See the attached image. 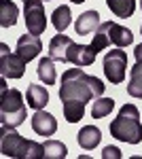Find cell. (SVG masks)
<instances>
[{"mask_svg": "<svg viewBox=\"0 0 142 159\" xmlns=\"http://www.w3.org/2000/svg\"><path fill=\"white\" fill-rule=\"evenodd\" d=\"M17 15L19 9L13 4L11 0H0V25L2 28H11L17 24Z\"/></svg>", "mask_w": 142, "mask_h": 159, "instance_id": "obj_18", "label": "cell"}, {"mask_svg": "<svg viewBox=\"0 0 142 159\" xmlns=\"http://www.w3.org/2000/svg\"><path fill=\"white\" fill-rule=\"evenodd\" d=\"M74 45V40L66 34H55L49 43V57H53L55 61H68V51Z\"/></svg>", "mask_w": 142, "mask_h": 159, "instance_id": "obj_12", "label": "cell"}, {"mask_svg": "<svg viewBox=\"0 0 142 159\" xmlns=\"http://www.w3.org/2000/svg\"><path fill=\"white\" fill-rule=\"evenodd\" d=\"M100 13L98 11H85L81 13L79 17H76V34H81V36H89V34H95L98 32V28H100Z\"/></svg>", "mask_w": 142, "mask_h": 159, "instance_id": "obj_13", "label": "cell"}, {"mask_svg": "<svg viewBox=\"0 0 142 159\" xmlns=\"http://www.w3.org/2000/svg\"><path fill=\"white\" fill-rule=\"evenodd\" d=\"M70 2H74V4H81V2H85V0H70Z\"/></svg>", "mask_w": 142, "mask_h": 159, "instance_id": "obj_26", "label": "cell"}, {"mask_svg": "<svg viewBox=\"0 0 142 159\" xmlns=\"http://www.w3.org/2000/svg\"><path fill=\"white\" fill-rule=\"evenodd\" d=\"M43 147H45V157L43 159H64L68 155L66 144L59 142V140H47Z\"/></svg>", "mask_w": 142, "mask_h": 159, "instance_id": "obj_23", "label": "cell"}, {"mask_svg": "<svg viewBox=\"0 0 142 159\" xmlns=\"http://www.w3.org/2000/svg\"><path fill=\"white\" fill-rule=\"evenodd\" d=\"M24 2H25V0H24Z\"/></svg>", "mask_w": 142, "mask_h": 159, "instance_id": "obj_28", "label": "cell"}, {"mask_svg": "<svg viewBox=\"0 0 142 159\" xmlns=\"http://www.w3.org/2000/svg\"><path fill=\"white\" fill-rule=\"evenodd\" d=\"M0 85H2L0 87L2 89V98H0V119H2V125H7V127H19L28 119L24 96L17 89H7L4 81Z\"/></svg>", "mask_w": 142, "mask_h": 159, "instance_id": "obj_4", "label": "cell"}, {"mask_svg": "<svg viewBox=\"0 0 142 159\" xmlns=\"http://www.w3.org/2000/svg\"><path fill=\"white\" fill-rule=\"evenodd\" d=\"M110 136L117 138L121 142L127 144H138L142 142V123H140V112L134 104L121 106L117 119L110 121Z\"/></svg>", "mask_w": 142, "mask_h": 159, "instance_id": "obj_3", "label": "cell"}, {"mask_svg": "<svg viewBox=\"0 0 142 159\" xmlns=\"http://www.w3.org/2000/svg\"><path fill=\"white\" fill-rule=\"evenodd\" d=\"M70 21H72V13H70V7H66V4L57 7L53 11V15H51V24H53V28L57 32H64L70 25Z\"/></svg>", "mask_w": 142, "mask_h": 159, "instance_id": "obj_20", "label": "cell"}, {"mask_svg": "<svg viewBox=\"0 0 142 159\" xmlns=\"http://www.w3.org/2000/svg\"><path fill=\"white\" fill-rule=\"evenodd\" d=\"M102 157H104V159H110V157L119 159V157H121V151H119L117 147H106L104 151H102Z\"/></svg>", "mask_w": 142, "mask_h": 159, "instance_id": "obj_24", "label": "cell"}, {"mask_svg": "<svg viewBox=\"0 0 142 159\" xmlns=\"http://www.w3.org/2000/svg\"><path fill=\"white\" fill-rule=\"evenodd\" d=\"M104 74L110 83H123L125 81V74H127V53L121 51V47L108 51L104 55Z\"/></svg>", "mask_w": 142, "mask_h": 159, "instance_id": "obj_6", "label": "cell"}, {"mask_svg": "<svg viewBox=\"0 0 142 159\" xmlns=\"http://www.w3.org/2000/svg\"><path fill=\"white\" fill-rule=\"evenodd\" d=\"M28 61L19 53H11L7 45H0V74L2 79H21Z\"/></svg>", "mask_w": 142, "mask_h": 159, "instance_id": "obj_7", "label": "cell"}, {"mask_svg": "<svg viewBox=\"0 0 142 159\" xmlns=\"http://www.w3.org/2000/svg\"><path fill=\"white\" fill-rule=\"evenodd\" d=\"M0 151L4 157H17V159H43L45 147L34 140H25L15 132V127L2 125L0 132Z\"/></svg>", "mask_w": 142, "mask_h": 159, "instance_id": "obj_2", "label": "cell"}, {"mask_svg": "<svg viewBox=\"0 0 142 159\" xmlns=\"http://www.w3.org/2000/svg\"><path fill=\"white\" fill-rule=\"evenodd\" d=\"M108 9L115 13L117 17H131L136 11V0H106Z\"/></svg>", "mask_w": 142, "mask_h": 159, "instance_id": "obj_21", "label": "cell"}, {"mask_svg": "<svg viewBox=\"0 0 142 159\" xmlns=\"http://www.w3.org/2000/svg\"><path fill=\"white\" fill-rule=\"evenodd\" d=\"M115 108V100L112 98H95L94 100V106H91V117L94 119H102V117H108L110 110Z\"/></svg>", "mask_w": 142, "mask_h": 159, "instance_id": "obj_22", "label": "cell"}, {"mask_svg": "<svg viewBox=\"0 0 142 159\" xmlns=\"http://www.w3.org/2000/svg\"><path fill=\"white\" fill-rule=\"evenodd\" d=\"M127 93H130L131 98H142V61H136L130 68Z\"/></svg>", "mask_w": 142, "mask_h": 159, "instance_id": "obj_17", "label": "cell"}, {"mask_svg": "<svg viewBox=\"0 0 142 159\" xmlns=\"http://www.w3.org/2000/svg\"><path fill=\"white\" fill-rule=\"evenodd\" d=\"M134 43V34H131L127 28H123V25L115 24V21H104V24H100L98 28V32L94 34V49L95 51H102L110 47V45H115V47H127Z\"/></svg>", "mask_w": 142, "mask_h": 159, "instance_id": "obj_5", "label": "cell"}, {"mask_svg": "<svg viewBox=\"0 0 142 159\" xmlns=\"http://www.w3.org/2000/svg\"><path fill=\"white\" fill-rule=\"evenodd\" d=\"M140 9H142V0H140Z\"/></svg>", "mask_w": 142, "mask_h": 159, "instance_id": "obj_27", "label": "cell"}, {"mask_svg": "<svg viewBox=\"0 0 142 159\" xmlns=\"http://www.w3.org/2000/svg\"><path fill=\"white\" fill-rule=\"evenodd\" d=\"M134 55H136V61H142V43H140V45H136Z\"/></svg>", "mask_w": 142, "mask_h": 159, "instance_id": "obj_25", "label": "cell"}, {"mask_svg": "<svg viewBox=\"0 0 142 159\" xmlns=\"http://www.w3.org/2000/svg\"><path fill=\"white\" fill-rule=\"evenodd\" d=\"M43 51V43H40V36H34V34H24L17 40V53L24 57L25 61H32L34 57H38V53Z\"/></svg>", "mask_w": 142, "mask_h": 159, "instance_id": "obj_10", "label": "cell"}, {"mask_svg": "<svg viewBox=\"0 0 142 159\" xmlns=\"http://www.w3.org/2000/svg\"><path fill=\"white\" fill-rule=\"evenodd\" d=\"M102 140V132L95 127V125H85L83 129L79 132V144L85 151H94Z\"/></svg>", "mask_w": 142, "mask_h": 159, "instance_id": "obj_15", "label": "cell"}, {"mask_svg": "<svg viewBox=\"0 0 142 159\" xmlns=\"http://www.w3.org/2000/svg\"><path fill=\"white\" fill-rule=\"evenodd\" d=\"M24 15H25V28L30 34L40 36L47 28V17L43 9V0H25L24 2Z\"/></svg>", "mask_w": 142, "mask_h": 159, "instance_id": "obj_8", "label": "cell"}, {"mask_svg": "<svg viewBox=\"0 0 142 159\" xmlns=\"http://www.w3.org/2000/svg\"><path fill=\"white\" fill-rule=\"evenodd\" d=\"M95 55H98V51L94 49V45H76L74 43L68 51V61L79 68H87L95 61Z\"/></svg>", "mask_w": 142, "mask_h": 159, "instance_id": "obj_9", "label": "cell"}, {"mask_svg": "<svg viewBox=\"0 0 142 159\" xmlns=\"http://www.w3.org/2000/svg\"><path fill=\"white\" fill-rule=\"evenodd\" d=\"M62 106H64V117H66L68 123H76V121L83 119L85 102H79V100H66V102H62Z\"/></svg>", "mask_w": 142, "mask_h": 159, "instance_id": "obj_19", "label": "cell"}, {"mask_svg": "<svg viewBox=\"0 0 142 159\" xmlns=\"http://www.w3.org/2000/svg\"><path fill=\"white\" fill-rule=\"evenodd\" d=\"M25 100H28V106L34 110H40L49 104V91L43 85H30L25 91Z\"/></svg>", "mask_w": 142, "mask_h": 159, "instance_id": "obj_14", "label": "cell"}, {"mask_svg": "<svg viewBox=\"0 0 142 159\" xmlns=\"http://www.w3.org/2000/svg\"><path fill=\"white\" fill-rule=\"evenodd\" d=\"M53 57H43L38 61V68H36V74L38 79L45 83V85H55L57 81V72H55V64H53Z\"/></svg>", "mask_w": 142, "mask_h": 159, "instance_id": "obj_16", "label": "cell"}, {"mask_svg": "<svg viewBox=\"0 0 142 159\" xmlns=\"http://www.w3.org/2000/svg\"><path fill=\"white\" fill-rule=\"evenodd\" d=\"M32 129H34L38 136H53L55 129H57V121L53 115H49L45 110H36L32 115Z\"/></svg>", "mask_w": 142, "mask_h": 159, "instance_id": "obj_11", "label": "cell"}, {"mask_svg": "<svg viewBox=\"0 0 142 159\" xmlns=\"http://www.w3.org/2000/svg\"><path fill=\"white\" fill-rule=\"evenodd\" d=\"M104 93V83L100 79H95L91 74H87L83 68H70L62 74V83H59V100H79V102H91L100 98Z\"/></svg>", "mask_w": 142, "mask_h": 159, "instance_id": "obj_1", "label": "cell"}]
</instances>
